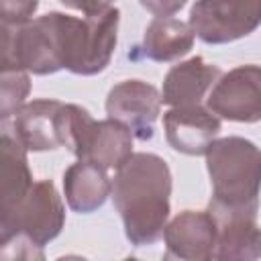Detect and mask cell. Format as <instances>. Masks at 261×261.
Returning <instances> with one entry per match:
<instances>
[{
  "label": "cell",
  "instance_id": "cell-19",
  "mask_svg": "<svg viewBox=\"0 0 261 261\" xmlns=\"http://www.w3.org/2000/svg\"><path fill=\"white\" fill-rule=\"evenodd\" d=\"M14 37H16L14 24H8L6 20L0 18V73L6 69L18 67L16 51H14Z\"/></svg>",
  "mask_w": 261,
  "mask_h": 261
},
{
  "label": "cell",
  "instance_id": "cell-5",
  "mask_svg": "<svg viewBox=\"0 0 261 261\" xmlns=\"http://www.w3.org/2000/svg\"><path fill=\"white\" fill-rule=\"evenodd\" d=\"M259 20L261 0H196L188 24L204 43L222 45L251 35Z\"/></svg>",
  "mask_w": 261,
  "mask_h": 261
},
{
  "label": "cell",
  "instance_id": "cell-10",
  "mask_svg": "<svg viewBox=\"0 0 261 261\" xmlns=\"http://www.w3.org/2000/svg\"><path fill=\"white\" fill-rule=\"evenodd\" d=\"M165 259L208 261L216 245V220L208 210H184L163 228Z\"/></svg>",
  "mask_w": 261,
  "mask_h": 261
},
{
  "label": "cell",
  "instance_id": "cell-22",
  "mask_svg": "<svg viewBox=\"0 0 261 261\" xmlns=\"http://www.w3.org/2000/svg\"><path fill=\"white\" fill-rule=\"evenodd\" d=\"M18 234L20 232H18V226H16L14 212L0 208V249H4L14 239H18Z\"/></svg>",
  "mask_w": 261,
  "mask_h": 261
},
{
  "label": "cell",
  "instance_id": "cell-20",
  "mask_svg": "<svg viewBox=\"0 0 261 261\" xmlns=\"http://www.w3.org/2000/svg\"><path fill=\"white\" fill-rule=\"evenodd\" d=\"M188 0H139V4L149 10L151 14L163 18V16H173L175 12H179L186 6Z\"/></svg>",
  "mask_w": 261,
  "mask_h": 261
},
{
  "label": "cell",
  "instance_id": "cell-11",
  "mask_svg": "<svg viewBox=\"0 0 261 261\" xmlns=\"http://www.w3.org/2000/svg\"><path fill=\"white\" fill-rule=\"evenodd\" d=\"M165 139L173 151L204 155L220 133V118L202 104L173 106L163 114Z\"/></svg>",
  "mask_w": 261,
  "mask_h": 261
},
{
  "label": "cell",
  "instance_id": "cell-12",
  "mask_svg": "<svg viewBox=\"0 0 261 261\" xmlns=\"http://www.w3.org/2000/svg\"><path fill=\"white\" fill-rule=\"evenodd\" d=\"M216 220V245L212 259L255 261L261 255V234L257 212L208 208Z\"/></svg>",
  "mask_w": 261,
  "mask_h": 261
},
{
  "label": "cell",
  "instance_id": "cell-1",
  "mask_svg": "<svg viewBox=\"0 0 261 261\" xmlns=\"http://www.w3.org/2000/svg\"><path fill=\"white\" fill-rule=\"evenodd\" d=\"M110 196L135 247L153 245L169 218L171 171L155 153H133L114 175Z\"/></svg>",
  "mask_w": 261,
  "mask_h": 261
},
{
  "label": "cell",
  "instance_id": "cell-8",
  "mask_svg": "<svg viewBox=\"0 0 261 261\" xmlns=\"http://www.w3.org/2000/svg\"><path fill=\"white\" fill-rule=\"evenodd\" d=\"M161 110V94L153 84L141 80H124L116 84L106 98V114L122 122L133 137L149 141Z\"/></svg>",
  "mask_w": 261,
  "mask_h": 261
},
{
  "label": "cell",
  "instance_id": "cell-6",
  "mask_svg": "<svg viewBox=\"0 0 261 261\" xmlns=\"http://www.w3.org/2000/svg\"><path fill=\"white\" fill-rule=\"evenodd\" d=\"M206 108L218 118L234 122H257L261 118V69L239 65L220 73L206 98Z\"/></svg>",
  "mask_w": 261,
  "mask_h": 261
},
{
  "label": "cell",
  "instance_id": "cell-13",
  "mask_svg": "<svg viewBox=\"0 0 261 261\" xmlns=\"http://www.w3.org/2000/svg\"><path fill=\"white\" fill-rule=\"evenodd\" d=\"M33 186L27 149L8 118L0 120V208L14 212Z\"/></svg>",
  "mask_w": 261,
  "mask_h": 261
},
{
  "label": "cell",
  "instance_id": "cell-9",
  "mask_svg": "<svg viewBox=\"0 0 261 261\" xmlns=\"http://www.w3.org/2000/svg\"><path fill=\"white\" fill-rule=\"evenodd\" d=\"M27 151H53L65 147L67 135V104L59 100L24 102L12 122Z\"/></svg>",
  "mask_w": 261,
  "mask_h": 261
},
{
  "label": "cell",
  "instance_id": "cell-14",
  "mask_svg": "<svg viewBox=\"0 0 261 261\" xmlns=\"http://www.w3.org/2000/svg\"><path fill=\"white\" fill-rule=\"evenodd\" d=\"M220 73L222 71L218 65L206 63L202 57H192L188 61H181L165 73L161 102L171 108L200 104Z\"/></svg>",
  "mask_w": 261,
  "mask_h": 261
},
{
  "label": "cell",
  "instance_id": "cell-21",
  "mask_svg": "<svg viewBox=\"0 0 261 261\" xmlns=\"http://www.w3.org/2000/svg\"><path fill=\"white\" fill-rule=\"evenodd\" d=\"M63 6L84 12L86 16H98L110 8L112 0H59Z\"/></svg>",
  "mask_w": 261,
  "mask_h": 261
},
{
  "label": "cell",
  "instance_id": "cell-2",
  "mask_svg": "<svg viewBox=\"0 0 261 261\" xmlns=\"http://www.w3.org/2000/svg\"><path fill=\"white\" fill-rule=\"evenodd\" d=\"M206 167L212 184L210 208L259 210V147L243 137L214 139L206 149Z\"/></svg>",
  "mask_w": 261,
  "mask_h": 261
},
{
  "label": "cell",
  "instance_id": "cell-17",
  "mask_svg": "<svg viewBox=\"0 0 261 261\" xmlns=\"http://www.w3.org/2000/svg\"><path fill=\"white\" fill-rule=\"evenodd\" d=\"M31 92V77L24 69H6L0 73V120L10 118L27 102Z\"/></svg>",
  "mask_w": 261,
  "mask_h": 261
},
{
  "label": "cell",
  "instance_id": "cell-3",
  "mask_svg": "<svg viewBox=\"0 0 261 261\" xmlns=\"http://www.w3.org/2000/svg\"><path fill=\"white\" fill-rule=\"evenodd\" d=\"M120 12L108 8L98 16L75 18L57 12L63 69L75 75H96L106 69L116 47Z\"/></svg>",
  "mask_w": 261,
  "mask_h": 261
},
{
  "label": "cell",
  "instance_id": "cell-4",
  "mask_svg": "<svg viewBox=\"0 0 261 261\" xmlns=\"http://www.w3.org/2000/svg\"><path fill=\"white\" fill-rule=\"evenodd\" d=\"M133 133L118 120H94L92 114L67 104V135L65 149L77 159L92 161L104 169H118L133 155Z\"/></svg>",
  "mask_w": 261,
  "mask_h": 261
},
{
  "label": "cell",
  "instance_id": "cell-18",
  "mask_svg": "<svg viewBox=\"0 0 261 261\" xmlns=\"http://www.w3.org/2000/svg\"><path fill=\"white\" fill-rule=\"evenodd\" d=\"M39 8V0H0V18L8 24H24Z\"/></svg>",
  "mask_w": 261,
  "mask_h": 261
},
{
  "label": "cell",
  "instance_id": "cell-15",
  "mask_svg": "<svg viewBox=\"0 0 261 261\" xmlns=\"http://www.w3.org/2000/svg\"><path fill=\"white\" fill-rule=\"evenodd\" d=\"M110 177L104 167L80 159L63 171V194L73 212L90 214L110 196Z\"/></svg>",
  "mask_w": 261,
  "mask_h": 261
},
{
  "label": "cell",
  "instance_id": "cell-16",
  "mask_svg": "<svg viewBox=\"0 0 261 261\" xmlns=\"http://www.w3.org/2000/svg\"><path fill=\"white\" fill-rule=\"evenodd\" d=\"M194 39L196 35L192 33L188 22L173 16H157L147 24L141 49L147 59L165 63L184 57L194 47Z\"/></svg>",
  "mask_w": 261,
  "mask_h": 261
},
{
  "label": "cell",
  "instance_id": "cell-7",
  "mask_svg": "<svg viewBox=\"0 0 261 261\" xmlns=\"http://www.w3.org/2000/svg\"><path fill=\"white\" fill-rule=\"evenodd\" d=\"M18 232L37 247L53 241L65 224V206L51 179L33 181L27 196L14 208Z\"/></svg>",
  "mask_w": 261,
  "mask_h": 261
}]
</instances>
